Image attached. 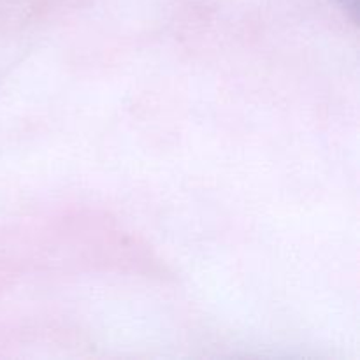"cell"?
<instances>
[{
  "label": "cell",
  "mask_w": 360,
  "mask_h": 360,
  "mask_svg": "<svg viewBox=\"0 0 360 360\" xmlns=\"http://www.w3.org/2000/svg\"><path fill=\"white\" fill-rule=\"evenodd\" d=\"M338 2L341 4V7H343L347 13L352 14V18H357V2L359 0H338Z\"/></svg>",
  "instance_id": "6da1fadb"
}]
</instances>
